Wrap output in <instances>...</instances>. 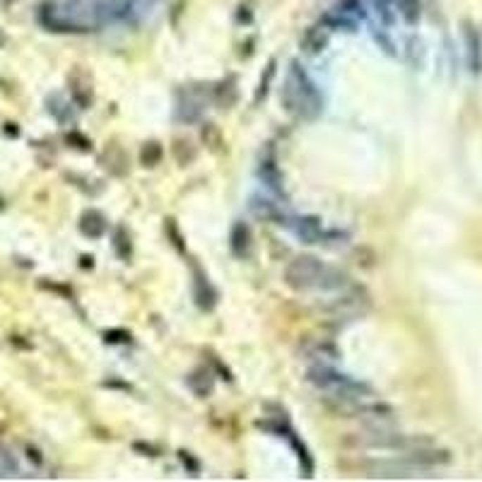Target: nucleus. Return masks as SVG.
I'll list each match as a JSON object with an SVG mask.
<instances>
[{
  "label": "nucleus",
  "instance_id": "3",
  "mask_svg": "<svg viewBox=\"0 0 482 482\" xmlns=\"http://www.w3.org/2000/svg\"><path fill=\"white\" fill-rule=\"evenodd\" d=\"M323 309L331 311L336 319H355L369 309V294L364 287H353L345 294H340L338 299H333L331 304H323Z\"/></svg>",
  "mask_w": 482,
  "mask_h": 482
},
{
  "label": "nucleus",
  "instance_id": "11",
  "mask_svg": "<svg viewBox=\"0 0 482 482\" xmlns=\"http://www.w3.org/2000/svg\"><path fill=\"white\" fill-rule=\"evenodd\" d=\"M80 232L89 239H101L106 234V217L99 210H84L80 217Z\"/></svg>",
  "mask_w": 482,
  "mask_h": 482
},
{
  "label": "nucleus",
  "instance_id": "22",
  "mask_svg": "<svg viewBox=\"0 0 482 482\" xmlns=\"http://www.w3.org/2000/svg\"><path fill=\"white\" fill-rule=\"evenodd\" d=\"M287 436H289V441H292V446H294V451H297V458H299V463H302V470H304V478H311V473H314V461H311V456H309V451H306V446L302 444V441L294 436L292 429H287Z\"/></svg>",
  "mask_w": 482,
  "mask_h": 482
},
{
  "label": "nucleus",
  "instance_id": "9",
  "mask_svg": "<svg viewBox=\"0 0 482 482\" xmlns=\"http://www.w3.org/2000/svg\"><path fill=\"white\" fill-rule=\"evenodd\" d=\"M258 177L263 179V184L268 186V189H273L275 193H280V196L285 193V189H282V174H280V169H277V164H275L273 150H268V155L260 157Z\"/></svg>",
  "mask_w": 482,
  "mask_h": 482
},
{
  "label": "nucleus",
  "instance_id": "14",
  "mask_svg": "<svg viewBox=\"0 0 482 482\" xmlns=\"http://www.w3.org/2000/svg\"><path fill=\"white\" fill-rule=\"evenodd\" d=\"M348 282H350V277H348V273H345V270L331 268V265H323L316 289H321V292H336V289H345V287H348Z\"/></svg>",
  "mask_w": 482,
  "mask_h": 482
},
{
  "label": "nucleus",
  "instance_id": "26",
  "mask_svg": "<svg viewBox=\"0 0 482 482\" xmlns=\"http://www.w3.org/2000/svg\"><path fill=\"white\" fill-rule=\"evenodd\" d=\"M68 143H75L77 150H82V152H89V150H92V143H89V140L84 138V135L75 133V130H72V133H68Z\"/></svg>",
  "mask_w": 482,
  "mask_h": 482
},
{
  "label": "nucleus",
  "instance_id": "19",
  "mask_svg": "<svg viewBox=\"0 0 482 482\" xmlns=\"http://www.w3.org/2000/svg\"><path fill=\"white\" fill-rule=\"evenodd\" d=\"M172 155H174V160H177L181 167H189V164L196 160V147H193L191 140H186V138H174V143H172Z\"/></svg>",
  "mask_w": 482,
  "mask_h": 482
},
{
  "label": "nucleus",
  "instance_id": "31",
  "mask_svg": "<svg viewBox=\"0 0 482 482\" xmlns=\"http://www.w3.org/2000/svg\"><path fill=\"white\" fill-rule=\"evenodd\" d=\"M27 456L34 458V463H42V456H39V451H37V449H32V446L27 449Z\"/></svg>",
  "mask_w": 482,
  "mask_h": 482
},
{
  "label": "nucleus",
  "instance_id": "32",
  "mask_svg": "<svg viewBox=\"0 0 482 482\" xmlns=\"http://www.w3.org/2000/svg\"><path fill=\"white\" fill-rule=\"evenodd\" d=\"M82 268H92V256H82Z\"/></svg>",
  "mask_w": 482,
  "mask_h": 482
},
{
  "label": "nucleus",
  "instance_id": "5",
  "mask_svg": "<svg viewBox=\"0 0 482 482\" xmlns=\"http://www.w3.org/2000/svg\"><path fill=\"white\" fill-rule=\"evenodd\" d=\"M306 381L309 383H314L316 388H321V391H338L340 386H345L350 381L345 374H338L336 369H333L331 364H314V367H309V372H306Z\"/></svg>",
  "mask_w": 482,
  "mask_h": 482
},
{
  "label": "nucleus",
  "instance_id": "4",
  "mask_svg": "<svg viewBox=\"0 0 482 482\" xmlns=\"http://www.w3.org/2000/svg\"><path fill=\"white\" fill-rule=\"evenodd\" d=\"M68 84H70V96L80 109H87L92 106L94 99V87H92V75H89L84 68H75L72 75L68 77Z\"/></svg>",
  "mask_w": 482,
  "mask_h": 482
},
{
  "label": "nucleus",
  "instance_id": "17",
  "mask_svg": "<svg viewBox=\"0 0 482 482\" xmlns=\"http://www.w3.org/2000/svg\"><path fill=\"white\" fill-rule=\"evenodd\" d=\"M201 138L203 143L210 152H215V155H220V152H224V135L222 130H220L215 123H205V126L201 128Z\"/></svg>",
  "mask_w": 482,
  "mask_h": 482
},
{
  "label": "nucleus",
  "instance_id": "30",
  "mask_svg": "<svg viewBox=\"0 0 482 482\" xmlns=\"http://www.w3.org/2000/svg\"><path fill=\"white\" fill-rule=\"evenodd\" d=\"M106 343H126V340L130 338L128 333H123V331H113V333H106Z\"/></svg>",
  "mask_w": 482,
  "mask_h": 482
},
{
  "label": "nucleus",
  "instance_id": "13",
  "mask_svg": "<svg viewBox=\"0 0 482 482\" xmlns=\"http://www.w3.org/2000/svg\"><path fill=\"white\" fill-rule=\"evenodd\" d=\"M306 357L314 360L316 364H331V362L340 360V350L331 343V340H316L314 345L306 348Z\"/></svg>",
  "mask_w": 482,
  "mask_h": 482
},
{
  "label": "nucleus",
  "instance_id": "8",
  "mask_svg": "<svg viewBox=\"0 0 482 482\" xmlns=\"http://www.w3.org/2000/svg\"><path fill=\"white\" fill-rule=\"evenodd\" d=\"M229 251L234 253V258H248L251 253V229L243 222H234L229 232Z\"/></svg>",
  "mask_w": 482,
  "mask_h": 482
},
{
  "label": "nucleus",
  "instance_id": "18",
  "mask_svg": "<svg viewBox=\"0 0 482 482\" xmlns=\"http://www.w3.org/2000/svg\"><path fill=\"white\" fill-rule=\"evenodd\" d=\"M113 251H116V256L121 260H130L133 256V243H130V234L126 227L118 224L116 229H113Z\"/></svg>",
  "mask_w": 482,
  "mask_h": 482
},
{
  "label": "nucleus",
  "instance_id": "23",
  "mask_svg": "<svg viewBox=\"0 0 482 482\" xmlns=\"http://www.w3.org/2000/svg\"><path fill=\"white\" fill-rule=\"evenodd\" d=\"M162 155L164 150L160 143H147L140 152V162H143V167H157L162 162Z\"/></svg>",
  "mask_w": 482,
  "mask_h": 482
},
{
  "label": "nucleus",
  "instance_id": "6",
  "mask_svg": "<svg viewBox=\"0 0 482 482\" xmlns=\"http://www.w3.org/2000/svg\"><path fill=\"white\" fill-rule=\"evenodd\" d=\"M101 167L111 174V177H126L128 174V155L118 143H109L101 155Z\"/></svg>",
  "mask_w": 482,
  "mask_h": 482
},
{
  "label": "nucleus",
  "instance_id": "24",
  "mask_svg": "<svg viewBox=\"0 0 482 482\" xmlns=\"http://www.w3.org/2000/svg\"><path fill=\"white\" fill-rule=\"evenodd\" d=\"M395 5H398L400 15L405 17L407 22H417V17H419V3H417V0H395Z\"/></svg>",
  "mask_w": 482,
  "mask_h": 482
},
{
  "label": "nucleus",
  "instance_id": "21",
  "mask_svg": "<svg viewBox=\"0 0 482 482\" xmlns=\"http://www.w3.org/2000/svg\"><path fill=\"white\" fill-rule=\"evenodd\" d=\"M203 101L196 99L193 92H186V101H181L179 104V118L181 121H198V116H201V109H203Z\"/></svg>",
  "mask_w": 482,
  "mask_h": 482
},
{
  "label": "nucleus",
  "instance_id": "20",
  "mask_svg": "<svg viewBox=\"0 0 482 482\" xmlns=\"http://www.w3.org/2000/svg\"><path fill=\"white\" fill-rule=\"evenodd\" d=\"M326 44H328V34L323 30H319V27H314V30L306 32V37L302 42V49H304V53L316 56V53H321V51L326 49Z\"/></svg>",
  "mask_w": 482,
  "mask_h": 482
},
{
  "label": "nucleus",
  "instance_id": "25",
  "mask_svg": "<svg viewBox=\"0 0 482 482\" xmlns=\"http://www.w3.org/2000/svg\"><path fill=\"white\" fill-rule=\"evenodd\" d=\"M273 75H275V63H270L268 65V70H265V80H260V87H258V92H256V104H260V99H263L265 94H268V84L270 80H273Z\"/></svg>",
  "mask_w": 482,
  "mask_h": 482
},
{
  "label": "nucleus",
  "instance_id": "12",
  "mask_svg": "<svg viewBox=\"0 0 482 482\" xmlns=\"http://www.w3.org/2000/svg\"><path fill=\"white\" fill-rule=\"evenodd\" d=\"M186 383H189V388L198 395V398H208V395H213L215 376H213V372H210V369L201 367V369H196V372L189 374Z\"/></svg>",
  "mask_w": 482,
  "mask_h": 482
},
{
  "label": "nucleus",
  "instance_id": "2",
  "mask_svg": "<svg viewBox=\"0 0 482 482\" xmlns=\"http://www.w3.org/2000/svg\"><path fill=\"white\" fill-rule=\"evenodd\" d=\"M323 263L314 256H299L287 265L285 270V285L294 292H309L316 289L321 277Z\"/></svg>",
  "mask_w": 482,
  "mask_h": 482
},
{
  "label": "nucleus",
  "instance_id": "27",
  "mask_svg": "<svg viewBox=\"0 0 482 482\" xmlns=\"http://www.w3.org/2000/svg\"><path fill=\"white\" fill-rule=\"evenodd\" d=\"M164 229H167V234L172 236V243L174 246L179 248V251H184V243H181V234H179V229H177V224H174V220H167V224H164Z\"/></svg>",
  "mask_w": 482,
  "mask_h": 482
},
{
  "label": "nucleus",
  "instance_id": "10",
  "mask_svg": "<svg viewBox=\"0 0 482 482\" xmlns=\"http://www.w3.org/2000/svg\"><path fill=\"white\" fill-rule=\"evenodd\" d=\"M193 294H196V304L201 306L203 311H213L215 304H217V292L215 287L208 282V277L196 268V285H193Z\"/></svg>",
  "mask_w": 482,
  "mask_h": 482
},
{
  "label": "nucleus",
  "instance_id": "29",
  "mask_svg": "<svg viewBox=\"0 0 482 482\" xmlns=\"http://www.w3.org/2000/svg\"><path fill=\"white\" fill-rule=\"evenodd\" d=\"M133 449H135V451H143V456H150V458H157V456H160V451H157L155 446H150V444H140V441H135V444H133Z\"/></svg>",
  "mask_w": 482,
  "mask_h": 482
},
{
  "label": "nucleus",
  "instance_id": "7",
  "mask_svg": "<svg viewBox=\"0 0 482 482\" xmlns=\"http://www.w3.org/2000/svg\"><path fill=\"white\" fill-rule=\"evenodd\" d=\"M248 210L256 220H263V222H273V224H282L285 222V213L277 208V203L268 201V198L253 196L251 203H248Z\"/></svg>",
  "mask_w": 482,
  "mask_h": 482
},
{
  "label": "nucleus",
  "instance_id": "28",
  "mask_svg": "<svg viewBox=\"0 0 482 482\" xmlns=\"http://www.w3.org/2000/svg\"><path fill=\"white\" fill-rule=\"evenodd\" d=\"M179 458H181V463H184V466H189V470L193 475H198V461L191 456L189 451H179Z\"/></svg>",
  "mask_w": 482,
  "mask_h": 482
},
{
  "label": "nucleus",
  "instance_id": "15",
  "mask_svg": "<svg viewBox=\"0 0 482 482\" xmlns=\"http://www.w3.org/2000/svg\"><path fill=\"white\" fill-rule=\"evenodd\" d=\"M299 239H304L306 243H321L323 239V229H321V220L319 217H299L294 224Z\"/></svg>",
  "mask_w": 482,
  "mask_h": 482
},
{
  "label": "nucleus",
  "instance_id": "1",
  "mask_svg": "<svg viewBox=\"0 0 482 482\" xmlns=\"http://www.w3.org/2000/svg\"><path fill=\"white\" fill-rule=\"evenodd\" d=\"M280 99L289 116L306 118V121L316 118L323 109V99H321L319 89H316V84L311 82V77L299 68V63H292V68H289Z\"/></svg>",
  "mask_w": 482,
  "mask_h": 482
},
{
  "label": "nucleus",
  "instance_id": "16",
  "mask_svg": "<svg viewBox=\"0 0 482 482\" xmlns=\"http://www.w3.org/2000/svg\"><path fill=\"white\" fill-rule=\"evenodd\" d=\"M239 99V87H236V77H227L224 82H220L215 87V101L220 109H232Z\"/></svg>",
  "mask_w": 482,
  "mask_h": 482
}]
</instances>
